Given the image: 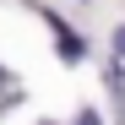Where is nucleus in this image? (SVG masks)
Returning a JSON list of instances; mask_svg holds the SVG:
<instances>
[{
  "label": "nucleus",
  "mask_w": 125,
  "mask_h": 125,
  "mask_svg": "<svg viewBox=\"0 0 125 125\" xmlns=\"http://www.w3.org/2000/svg\"><path fill=\"white\" fill-rule=\"evenodd\" d=\"M44 22H49V33H54V49H60V60H65V65H82V60H87V38H82V33H71V27L60 22L54 11H44Z\"/></svg>",
  "instance_id": "nucleus-1"
},
{
  "label": "nucleus",
  "mask_w": 125,
  "mask_h": 125,
  "mask_svg": "<svg viewBox=\"0 0 125 125\" xmlns=\"http://www.w3.org/2000/svg\"><path fill=\"white\" fill-rule=\"evenodd\" d=\"M103 87H109V98L125 109V60H120V54L109 60V71H103Z\"/></svg>",
  "instance_id": "nucleus-2"
},
{
  "label": "nucleus",
  "mask_w": 125,
  "mask_h": 125,
  "mask_svg": "<svg viewBox=\"0 0 125 125\" xmlns=\"http://www.w3.org/2000/svg\"><path fill=\"white\" fill-rule=\"evenodd\" d=\"M109 49H114V54L125 60V22H114V33H109Z\"/></svg>",
  "instance_id": "nucleus-3"
},
{
  "label": "nucleus",
  "mask_w": 125,
  "mask_h": 125,
  "mask_svg": "<svg viewBox=\"0 0 125 125\" xmlns=\"http://www.w3.org/2000/svg\"><path fill=\"white\" fill-rule=\"evenodd\" d=\"M76 125H103V120H98V109H82V114H76Z\"/></svg>",
  "instance_id": "nucleus-4"
},
{
  "label": "nucleus",
  "mask_w": 125,
  "mask_h": 125,
  "mask_svg": "<svg viewBox=\"0 0 125 125\" xmlns=\"http://www.w3.org/2000/svg\"><path fill=\"white\" fill-rule=\"evenodd\" d=\"M0 82H6V71H0Z\"/></svg>",
  "instance_id": "nucleus-5"
}]
</instances>
